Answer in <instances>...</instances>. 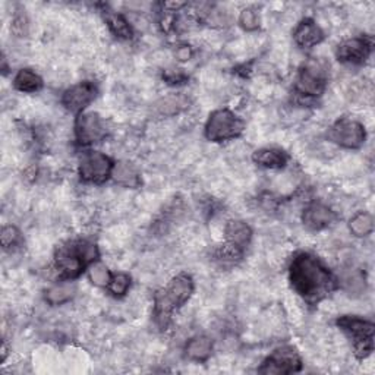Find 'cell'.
Wrapping results in <instances>:
<instances>
[{"label": "cell", "instance_id": "obj_1", "mask_svg": "<svg viewBox=\"0 0 375 375\" xmlns=\"http://www.w3.org/2000/svg\"><path fill=\"white\" fill-rule=\"evenodd\" d=\"M293 290L308 304H318L336 289V279L321 261L309 252H299L290 264Z\"/></svg>", "mask_w": 375, "mask_h": 375}, {"label": "cell", "instance_id": "obj_2", "mask_svg": "<svg viewBox=\"0 0 375 375\" xmlns=\"http://www.w3.org/2000/svg\"><path fill=\"white\" fill-rule=\"evenodd\" d=\"M193 292V282L188 274H177L169 285L156 293L154 320L160 329H166L173 313L188 302Z\"/></svg>", "mask_w": 375, "mask_h": 375}, {"label": "cell", "instance_id": "obj_3", "mask_svg": "<svg viewBox=\"0 0 375 375\" xmlns=\"http://www.w3.org/2000/svg\"><path fill=\"white\" fill-rule=\"evenodd\" d=\"M99 251L94 243L75 240L63 245L56 252V270L62 280H72L97 261Z\"/></svg>", "mask_w": 375, "mask_h": 375}, {"label": "cell", "instance_id": "obj_4", "mask_svg": "<svg viewBox=\"0 0 375 375\" xmlns=\"http://www.w3.org/2000/svg\"><path fill=\"white\" fill-rule=\"evenodd\" d=\"M337 325L352 340L357 356L367 357L372 353L375 332V325L372 321L355 315H345L337 320Z\"/></svg>", "mask_w": 375, "mask_h": 375}, {"label": "cell", "instance_id": "obj_5", "mask_svg": "<svg viewBox=\"0 0 375 375\" xmlns=\"http://www.w3.org/2000/svg\"><path fill=\"white\" fill-rule=\"evenodd\" d=\"M245 122L227 109L216 110L210 115L205 123V137L208 141L221 142L235 139L242 135Z\"/></svg>", "mask_w": 375, "mask_h": 375}, {"label": "cell", "instance_id": "obj_6", "mask_svg": "<svg viewBox=\"0 0 375 375\" xmlns=\"http://www.w3.org/2000/svg\"><path fill=\"white\" fill-rule=\"evenodd\" d=\"M329 72L322 60L313 59L301 68L296 78V91L305 97H320L327 87Z\"/></svg>", "mask_w": 375, "mask_h": 375}, {"label": "cell", "instance_id": "obj_7", "mask_svg": "<svg viewBox=\"0 0 375 375\" xmlns=\"http://www.w3.org/2000/svg\"><path fill=\"white\" fill-rule=\"evenodd\" d=\"M115 163L100 151H87L79 158L78 172L81 179L88 184H103L111 176Z\"/></svg>", "mask_w": 375, "mask_h": 375}, {"label": "cell", "instance_id": "obj_8", "mask_svg": "<svg viewBox=\"0 0 375 375\" xmlns=\"http://www.w3.org/2000/svg\"><path fill=\"white\" fill-rule=\"evenodd\" d=\"M329 138L343 149L355 150L364 145L367 132L365 128L353 119L341 118L336 121L329 129Z\"/></svg>", "mask_w": 375, "mask_h": 375}, {"label": "cell", "instance_id": "obj_9", "mask_svg": "<svg viewBox=\"0 0 375 375\" xmlns=\"http://www.w3.org/2000/svg\"><path fill=\"white\" fill-rule=\"evenodd\" d=\"M302 369L301 356L292 346L275 349L261 365V374H293Z\"/></svg>", "mask_w": 375, "mask_h": 375}, {"label": "cell", "instance_id": "obj_10", "mask_svg": "<svg viewBox=\"0 0 375 375\" xmlns=\"http://www.w3.org/2000/svg\"><path fill=\"white\" fill-rule=\"evenodd\" d=\"M106 122L100 118L99 113L87 111L81 113L75 122V135L79 144L90 145L99 142L106 137Z\"/></svg>", "mask_w": 375, "mask_h": 375}, {"label": "cell", "instance_id": "obj_11", "mask_svg": "<svg viewBox=\"0 0 375 375\" xmlns=\"http://www.w3.org/2000/svg\"><path fill=\"white\" fill-rule=\"evenodd\" d=\"M97 87L90 83V81H84L78 86H74L68 88L62 95V104L67 107L72 113H78L81 115L90 103L94 102L97 97Z\"/></svg>", "mask_w": 375, "mask_h": 375}, {"label": "cell", "instance_id": "obj_12", "mask_svg": "<svg viewBox=\"0 0 375 375\" xmlns=\"http://www.w3.org/2000/svg\"><path fill=\"white\" fill-rule=\"evenodd\" d=\"M371 50H372V44L367 39L353 37V39L341 41L337 46L336 56L341 63L361 64L369 57Z\"/></svg>", "mask_w": 375, "mask_h": 375}, {"label": "cell", "instance_id": "obj_13", "mask_svg": "<svg viewBox=\"0 0 375 375\" xmlns=\"http://www.w3.org/2000/svg\"><path fill=\"white\" fill-rule=\"evenodd\" d=\"M302 220L308 229L318 232L332 226L337 220V214L327 205L321 203H313L305 208Z\"/></svg>", "mask_w": 375, "mask_h": 375}, {"label": "cell", "instance_id": "obj_14", "mask_svg": "<svg viewBox=\"0 0 375 375\" xmlns=\"http://www.w3.org/2000/svg\"><path fill=\"white\" fill-rule=\"evenodd\" d=\"M224 235H226L227 245L240 252H243V250L250 245V242L252 239L251 227L245 221H240V220H232L227 223L224 229Z\"/></svg>", "mask_w": 375, "mask_h": 375}, {"label": "cell", "instance_id": "obj_15", "mask_svg": "<svg viewBox=\"0 0 375 375\" xmlns=\"http://www.w3.org/2000/svg\"><path fill=\"white\" fill-rule=\"evenodd\" d=\"M295 43L302 48H311L324 40V32L314 20H302L295 32H293Z\"/></svg>", "mask_w": 375, "mask_h": 375}, {"label": "cell", "instance_id": "obj_16", "mask_svg": "<svg viewBox=\"0 0 375 375\" xmlns=\"http://www.w3.org/2000/svg\"><path fill=\"white\" fill-rule=\"evenodd\" d=\"M252 160L257 163L258 166L266 168V169H283L287 161L289 156L286 151L280 149H261L257 150L252 156Z\"/></svg>", "mask_w": 375, "mask_h": 375}, {"label": "cell", "instance_id": "obj_17", "mask_svg": "<svg viewBox=\"0 0 375 375\" xmlns=\"http://www.w3.org/2000/svg\"><path fill=\"white\" fill-rule=\"evenodd\" d=\"M111 177L115 179V182L125 188H138L141 185V175L137 170L134 165H130L128 161L116 163L115 169H113Z\"/></svg>", "mask_w": 375, "mask_h": 375}, {"label": "cell", "instance_id": "obj_18", "mask_svg": "<svg viewBox=\"0 0 375 375\" xmlns=\"http://www.w3.org/2000/svg\"><path fill=\"white\" fill-rule=\"evenodd\" d=\"M213 352V341L207 336H197L188 341L185 353L191 361L204 362Z\"/></svg>", "mask_w": 375, "mask_h": 375}, {"label": "cell", "instance_id": "obj_19", "mask_svg": "<svg viewBox=\"0 0 375 375\" xmlns=\"http://www.w3.org/2000/svg\"><path fill=\"white\" fill-rule=\"evenodd\" d=\"M76 292V286L71 280H63L59 285L46 290V301L50 305H62L69 302Z\"/></svg>", "mask_w": 375, "mask_h": 375}, {"label": "cell", "instance_id": "obj_20", "mask_svg": "<svg viewBox=\"0 0 375 375\" xmlns=\"http://www.w3.org/2000/svg\"><path fill=\"white\" fill-rule=\"evenodd\" d=\"M13 87L22 93H37L43 88V79L31 69H21L13 79Z\"/></svg>", "mask_w": 375, "mask_h": 375}, {"label": "cell", "instance_id": "obj_21", "mask_svg": "<svg viewBox=\"0 0 375 375\" xmlns=\"http://www.w3.org/2000/svg\"><path fill=\"white\" fill-rule=\"evenodd\" d=\"M349 231L356 238H365L374 231V219L367 211L356 213L349 221Z\"/></svg>", "mask_w": 375, "mask_h": 375}, {"label": "cell", "instance_id": "obj_22", "mask_svg": "<svg viewBox=\"0 0 375 375\" xmlns=\"http://www.w3.org/2000/svg\"><path fill=\"white\" fill-rule=\"evenodd\" d=\"M186 106H188L186 97H184L181 94L168 95L156 104L157 111L160 113V115H165V116H173V115H176V113L184 110Z\"/></svg>", "mask_w": 375, "mask_h": 375}, {"label": "cell", "instance_id": "obj_23", "mask_svg": "<svg viewBox=\"0 0 375 375\" xmlns=\"http://www.w3.org/2000/svg\"><path fill=\"white\" fill-rule=\"evenodd\" d=\"M106 22H107V27L110 28V31L116 37L123 39V40L132 39V36H134L132 28H130L129 22L123 18L122 15L113 13V12H107L106 13Z\"/></svg>", "mask_w": 375, "mask_h": 375}, {"label": "cell", "instance_id": "obj_24", "mask_svg": "<svg viewBox=\"0 0 375 375\" xmlns=\"http://www.w3.org/2000/svg\"><path fill=\"white\" fill-rule=\"evenodd\" d=\"M111 273L110 270L100 263V261H95L90 267H88V277L93 285L99 286V287H107L110 280H111Z\"/></svg>", "mask_w": 375, "mask_h": 375}, {"label": "cell", "instance_id": "obj_25", "mask_svg": "<svg viewBox=\"0 0 375 375\" xmlns=\"http://www.w3.org/2000/svg\"><path fill=\"white\" fill-rule=\"evenodd\" d=\"M129 286H130V277L125 273H118V274L111 275V280H110L107 289L110 290L113 296L121 298L128 292Z\"/></svg>", "mask_w": 375, "mask_h": 375}, {"label": "cell", "instance_id": "obj_26", "mask_svg": "<svg viewBox=\"0 0 375 375\" xmlns=\"http://www.w3.org/2000/svg\"><path fill=\"white\" fill-rule=\"evenodd\" d=\"M0 240H2V247L5 250H12L21 245L22 236L15 226H5L2 229V233H0Z\"/></svg>", "mask_w": 375, "mask_h": 375}, {"label": "cell", "instance_id": "obj_27", "mask_svg": "<svg viewBox=\"0 0 375 375\" xmlns=\"http://www.w3.org/2000/svg\"><path fill=\"white\" fill-rule=\"evenodd\" d=\"M239 24L243 29L247 31H255L259 28V18L258 13L254 8H247L243 9L239 15Z\"/></svg>", "mask_w": 375, "mask_h": 375}, {"label": "cell", "instance_id": "obj_28", "mask_svg": "<svg viewBox=\"0 0 375 375\" xmlns=\"http://www.w3.org/2000/svg\"><path fill=\"white\" fill-rule=\"evenodd\" d=\"M27 28H28V21L25 18V15H16L15 20L12 21V31L16 36H24L27 34Z\"/></svg>", "mask_w": 375, "mask_h": 375}, {"label": "cell", "instance_id": "obj_29", "mask_svg": "<svg viewBox=\"0 0 375 375\" xmlns=\"http://www.w3.org/2000/svg\"><path fill=\"white\" fill-rule=\"evenodd\" d=\"M165 79L172 86L182 84L184 81H186V75L181 69H176V72H175V69H168L165 72Z\"/></svg>", "mask_w": 375, "mask_h": 375}, {"label": "cell", "instance_id": "obj_30", "mask_svg": "<svg viewBox=\"0 0 375 375\" xmlns=\"http://www.w3.org/2000/svg\"><path fill=\"white\" fill-rule=\"evenodd\" d=\"M193 52H192V47L188 46V44H181L176 47L175 50V56L179 62H188L191 57H192Z\"/></svg>", "mask_w": 375, "mask_h": 375}, {"label": "cell", "instance_id": "obj_31", "mask_svg": "<svg viewBox=\"0 0 375 375\" xmlns=\"http://www.w3.org/2000/svg\"><path fill=\"white\" fill-rule=\"evenodd\" d=\"M184 6H185V4H182V2H179V4H165V8L172 9V11H177V9H181Z\"/></svg>", "mask_w": 375, "mask_h": 375}]
</instances>
